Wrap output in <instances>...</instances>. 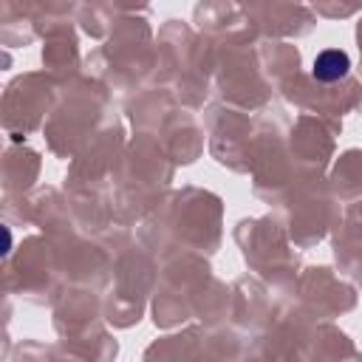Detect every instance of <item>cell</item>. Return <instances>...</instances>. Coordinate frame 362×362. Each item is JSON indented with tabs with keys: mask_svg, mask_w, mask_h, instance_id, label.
<instances>
[{
	"mask_svg": "<svg viewBox=\"0 0 362 362\" xmlns=\"http://www.w3.org/2000/svg\"><path fill=\"white\" fill-rule=\"evenodd\" d=\"M348 68H351L348 54L345 51H337V48H328V51L317 54L311 71H314V76L320 82H337V79H342L348 74Z\"/></svg>",
	"mask_w": 362,
	"mask_h": 362,
	"instance_id": "6da1fadb",
	"label": "cell"
}]
</instances>
